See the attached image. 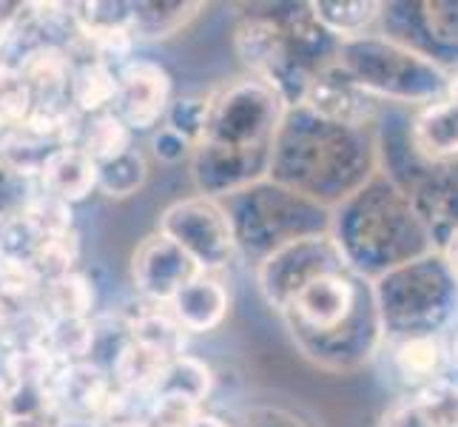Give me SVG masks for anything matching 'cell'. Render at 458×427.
Listing matches in <instances>:
<instances>
[{
	"label": "cell",
	"instance_id": "obj_1",
	"mask_svg": "<svg viewBox=\"0 0 458 427\" xmlns=\"http://www.w3.org/2000/svg\"><path fill=\"white\" fill-rule=\"evenodd\" d=\"M276 313L296 351L330 373L365 368L385 347L373 282L351 268L313 277Z\"/></svg>",
	"mask_w": 458,
	"mask_h": 427
},
{
	"label": "cell",
	"instance_id": "obj_2",
	"mask_svg": "<svg viewBox=\"0 0 458 427\" xmlns=\"http://www.w3.org/2000/svg\"><path fill=\"white\" fill-rule=\"evenodd\" d=\"M376 171V125L347 129L293 106L279 123L267 180L322 209H336Z\"/></svg>",
	"mask_w": 458,
	"mask_h": 427
},
{
	"label": "cell",
	"instance_id": "obj_3",
	"mask_svg": "<svg viewBox=\"0 0 458 427\" xmlns=\"http://www.w3.org/2000/svg\"><path fill=\"white\" fill-rule=\"evenodd\" d=\"M233 52L250 77L299 106L316 74L336 63L339 40L313 21L308 4L250 6L233 26Z\"/></svg>",
	"mask_w": 458,
	"mask_h": 427
},
{
	"label": "cell",
	"instance_id": "obj_4",
	"mask_svg": "<svg viewBox=\"0 0 458 427\" xmlns=\"http://www.w3.org/2000/svg\"><path fill=\"white\" fill-rule=\"evenodd\" d=\"M330 240L336 243L344 265L368 282L436 251L404 192L382 171L330 209Z\"/></svg>",
	"mask_w": 458,
	"mask_h": 427
},
{
	"label": "cell",
	"instance_id": "obj_5",
	"mask_svg": "<svg viewBox=\"0 0 458 427\" xmlns=\"http://www.w3.org/2000/svg\"><path fill=\"white\" fill-rule=\"evenodd\" d=\"M216 202L228 217L236 260H245L250 268L299 240L330 234V209H322L271 180Z\"/></svg>",
	"mask_w": 458,
	"mask_h": 427
},
{
	"label": "cell",
	"instance_id": "obj_6",
	"mask_svg": "<svg viewBox=\"0 0 458 427\" xmlns=\"http://www.w3.org/2000/svg\"><path fill=\"white\" fill-rule=\"evenodd\" d=\"M385 339L441 337L458 320V279L441 251H430L373 282Z\"/></svg>",
	"mask_w": 458,
	"mask_h": 427
},
{
	"label": "cell",
	"instance_id": "obj_7",
	"mask_svg": "<svg viewBox=\"0 0 458 427\" xmlns=\"http://www.w3.org/2000/svg\"><path fill=\"white\" fill-rule=\"evenodd\" d=\"M336 63L378 103L424 108L447 98L450 72L438 60L378 31L339 43Z\"/></svg>",
	"mask_w": 458,
	"mask_h": 427
},
{
	"label": "cell",
	"instance_id": "obj_8",
	"mask_svg": "<svg viewBox=\"0 0 458 427\" xmlns=\"http://www.w3.org/2000/svg\"><path fill=\"white\" fill-rule=\"evenodd\" d=\"M205 98H208V120H205V134L199 140L202 146L240 154L274 151V140L288 106L271 86L242 74Z\"/></svg>",
	"mask_w": 458,
	"mask_h": 427
},
{
	"label": "cell",
	"instance_id": "obj_9",
	"mask_svg": "<svg viewBox=\"0 0 458 427\" xmlns=\"http://www.w3.org/2000/svg\"><path fill=\"white\" fill-rule=\"evenodd\" d=\"M157 231L182 248V254L205 274H223L236 260V243L223 205L202 194L171 202L160 214Z\"/></svg>",
	"mask_w": 458,
	"mask_h": 427
},
{
	"label": "cell",
	"instance_id": "obj_10",
	"mask_svg": "<svg viewBox=\"0 0 458 427\" xmlns=\"http://www.w3.org/2000/svg\"><path fill=\"white\" fill-rule=\"evenodd\" d=\"M347 268L336 243L330 240V234L310 236V240H299L288 248L276 251L265 262L254 268V279L262 299L274 311L285 308L288 299L308 285L313 277Z\"/></svg>",
	"mask_w": 458,
	"mask_h": 427
},
{
	"label": "cell",
	"instance_id": "obj_11",
	"mask_svg": "<svg viewBox=\"0 0 458 427\" xmlns=\"http://www.w3.org/2000/svg\"><path fill=\"white\" fill-rule=\"evenodd\" d=\"M174 100V81L165 66L151 57H131L117 69V98L112 112L129 125V132L151 134L160 129Z\"/></svg>",
	"mask_w": 458,
	"mask_h": 427
},
{
	"label": "cell",
	"instance_id": "obj_12",
	"mask_svg": "<svg viewBox=\"0 0 458 427\" xmlns=\"http://www.w3.org/2000/svg\"><path fill=\"white\" fill-rule=\"evenodd\" d=\"M402 192L428 228L436 251H441L458 231V160L421 163Z\"/></svg>",
	"mask_w": 458,
	"mask_h": 427
},
{
	"label": "cell",
	"instance_id": "obj_13",
	"mask_svg": "<svg viewBox=\"0 0 458 427\" xmlns=\"http://www.w3.org/2000/svg\"><path fill=\"white\" fill-rule=\"evenodd\" d=\"M199 268L182 254V248L174 245L168 236L154 231L137 245L131 257V282L137 296L148 305L165 308L182 285L191 282Z\"/></svg>",
	"mask_w": 458,
	"mask_h": 427
},
{
	"label": "cell",
	"instance_id": "obj_14",
	"mask_svg": "<svg viewBox=\"0 0 458 427\" xmlns=\"http://www.w3.org/2000/svg\"><path fill=\"white\" fill-rule=\"evenodd\" d=\"M299 106H305L308 112L327 123L347 125V129H373L382 115V103L361 89L339 63L313 77Z\"/></svg>",
	"mask_w": 458,
	"mask_h": 427
},
{
	"label": "cell",
	"instance_id": "obj_15",
	"mask_svg": "<svg viewBox=\"0 0 458 427\" xmlns=\"http://www.w3.org/2000/svg\"><path fill=\"white\" fill-rule=\"evenodd\" d=\"M114 382L108 376V368L100 362H72V365H57L52 373L46 393L57 410V416H94L106 414L108 402L114 397Z\"/></svg>",
	"mask_w": 458,
	"mask_h": 427
},
{
	"label": "cell",
	"instance_id": "obj_16",
	"mask_svg": "<svg viewBox=\"0 0 458 427\" xmlns=\"http://www.w3.org/2000/svg\"><path fill=\"white\" fill-rule=\"evenodd\" d=\"M177 325L191 334H211L228 320L231 313V291L219 274H197L180 294L165 305Z\"/></svg>",
	"mask_w": 458,
	"mask_h": 427
},
{
	"label": "cell",
	"instance_id": "obj_17",
	"mask_svg": "<svg viewBox=\"0 0 458 427\" xmlns=\"http://www.w3.org/2000/svg\"><path fill=\"white\" fill-rule=\"evenodd\" d=\"M35 188L77 205L98 192V166L81 146H60L43 160Z\"/></svg>",
	"mask_w": 458,
	"mask_h": 427
},
{
	"label": "cell",
	"instance_id": "obj_18",
	"mask_svg": "<svg viewBox=\"0 0 458 427\" xmlns=\"http://www.w3.org/2000/svg\"><path fill=\"white\" fill-rule=\"evenodd\" d=\"M407 140L421 163L458 160V108L447 100L419 108L407 123Z\"/></svg>",
	"mask_w": 458,
	"mask_h": 427
},
{
	"label": "cell",
	"instance_id": "obj_19",
	"mask_svg": "<svg viewBox=\"0 0 458 427\" xmlns=\"http://www.w3.org/2000/svg\"><path fill=\"white\" fill-rule=\"evenodd\" d=\"M390 351V365L399 373L407 388H428L438 379H445L447 365V345L441 337H402L385 339Z\"/></svg>",
	"mask_w": 458,
	"mask_h": 427
},
{
	"label": "cell",
	"instance_id": "obj_20",
	"mask_svg": "<svg viewBox=\"0 0 458 427\" xmlns=\"http://www.w3.org/2000/svg\"><path fill=\"white\" fill-rule=\"evenodd\" d=\"M123 330L131 342L148 347V351L160 354L168 362L188 354V334L168 313V308L148 305V303H143V299H140L137 311H131L129 316H125Z\"/></svg>",
	"mask_w": 458,
	"mask_h": 427
},
{
	"label": "cell",
	"instance_id": "obj_21",
	"mask_svg": "<svg viewBox=\"0 0 458 427\" xmlns=\"http://www.w3.org/2000/svg\"><path fill=\"white\" fill-rule=\"evenodd\" d=\"M165 365H168V359L131 342L129 337H123V342L117 345V351L112 356V365H108V376H112V382L120 393L151 399L157 385H160Z\"/></svg>",
	"mask_w": 458,
	"mask_h": 427
},
{
	"label": "cell",
	"instance_id": "obj_22",
	"mask_svg": "<svg viewBox=\"0 0 458 427\" xmlns=\"http://www.w3.org/2000/svg\"><path fill=\"white\" fill-rule=\"evenodd\" d=\"M202 9L199 0H131V35L137 43L174 38Z\"/></svg>",
	"mask_w": 458,
	"mask_h": 427
},
{
	"label": "cell",
	"instance_id": "obj_23",
	"mask_svg": "<svg viewBox=\"0 0 458 427\" xmlns=\"http://www.w3.org/2000/svg\"><path fill=\"white\" fill-rule=\"evenodd\" d=\"M114 98H117V69L91 57H77L69 83V103L74 112L81 117L106 115L112 112Z\"/></svg>",
	"mask_w": 458,
	"mask_h": 427
},
{
	"label": "cell",
	"instance_id": "obj_24",
	"mask_svg": "<svg viewBox=\"0 0 458 427\" xmlns=\"http://www.w3.org/2000/svg\"><path fill=\"white\" fill-rule=\"evenodd\" d=\"M38 308L49 320H94L98 288H94V282L86 274L72 271L66 277L43 282Z\"/></svg>",
	"mask_w": 458,
	"mask_h": 427
},
{
	"label": "cell",
	"instance_id": "obj_25",
	"mask_svg": "<svg viewBox=\"0 0 458 427\" xmlns=\"http://www.w3.org/2000/svg\"><path fill=\"white\" fill-rule=\"evenodd\" d=\"M308 6L313 21L339 43L370 35L382 14V4L376 0H344V4L342 0H313Z\"/></svg>",
	"mask_w": 458,
	"mask_h": 427
},
{
	"label": "cell",
	"instance_id": "obj_26",
	"mask_svg": "<svg viewBox=\"0 0 458 427\" xmlns=\"http://www.w3.org/2000/svg\"><path fill=\"white\" fill-rule=\"evenodd\" d=\"M214 385H216V376L208 362L194 354H182L165 365L160 385H157L154 393H171V397H182L188 402H194L197 407H205V402H208L214 393Z\"/></svg>",
	"mask_w": 458,
	"mask_h": 427
},
{
	"label": "cell",
	"instance_id": "obj_27",
	"mask_svg": "<svg viewBox=\"0 0 458 427\" xmlns=\"http://www.w3.org/2000/svg\"><path fill=\"white\" fill-rule=\"evenodd\" d=\"M98 345V322L94 320H49L40 347L57 365L86 362Z\"/></svg>",
	"mask_w": 458,
	"mask_h": 427
},
{
	"label": "cell",
	"instance_id": "obj_28",
	"mask_svg": "<svg viewBox=\"0 0 458 427\" xmlns=\"http://www.w3.org/2000/svg\"><path fill=\"white\" fill-rule=\"evenodd\" d=\"M77 146L91 157L94 166H103L108 160H114V157L131 151L134 134L129 132V125H125L114 112H106V115L83 117Z\"/></svg>",
	"mask_w": 458,
	"mask_h": 427
},
{
	"label": "cell",
	"instance_id": "obj_29",
	"mask_svg": "<svg viewBox=\"0 0 458 427\" xmlns=\"http://www.w3.org/2000/svg\"><path fill=\"white\" fill-rule=\"evenodd\" d=\"M148 183V160L137 146L98 166V192L108 200H129Z\"/></svg>",
	"mask_w": 458,
	"mask_h": 427
},
{
	"label": "cell",
	"instance_id": "obj_30",
	"mask_svg": "<svg viewBox=\"0 0 458 427\" xmlns=\"http://www.w3.org/2000/svg\"><path fill=\"white\" fill-rule=\"evenodd\" d=\"M416 18V29L436 49H458V4L453 0H424V4H407Z\"/></svg>",
	"mask_w": 458,
	"mask_h": 427
},
{
	"label": "cell",
	"instance_id": "obj_31",
	"mask_svg": "<svg viewBox=\"0 0 458 427\" xmlns=\"http://www.w3.org/2000/svg\"><path fill=\"white\" fill-rule=\"evenodd\" d=\"M21 211L29 219V226L40 234V240L74 231V205L40 192V188H31L21 205Z\"/></svg>",
	"mask_w": 458,
	"mask_h": 427
},
{
	"label": "cell",
	"instance_id": "obj_32",
	"mask_svg": "<svg viewBox=\"0 0 458 427\" xmlns=\"http://www.w3.org/2000/svg\"><path fill=\"white\" fill-rule=\"evenodd\" d=\"M55 371L57 362L43 347H26L0 356V373L12 388H46Z\"/></svg>",
	"mask_w": 458,
	"mask_h": 427
},
{
	"label": "cell",
	"instance_id": "obj_33",
	"mask_svg": "<svg viewBox=\"0 0 458 427\" xmlns=\"http://www.w3.org/2000/svg\"><path fill=\"white\" fill-rule=\"evenodd\" d=\"M43 279L31 268V262L0 257V305L4 308H26L38 305Z\"/></svg>",
	"mask_w": 458,
	"mask_h": 427
},
{
	"label": "cell",
	"instance_id": "obj_34",
	"mask_svg": "<svg viewBox=\"0 0 458 427\" xmlns=\"http://www.w3.org/2000/svg\"><path fill=\"white\" fill-rule=\"evenodd\" d=\"M77 260H81V236H77V231H69L40 240L35 257H31V268L43 282H49L77 271Z\"/></svg>",
	"mask_w": 458,
	"mask_h": 427
},
{
	"label": "cell",
	"instance_id": "obj_35",
	"mask_svg": "<svg viewBox=\"0 0 458 427\" xmlns=\"http://www.w3.org/2000/svg\"><path fill=\"white\" fill-rule=\"evenodd\" d=\"M205 120H208V98H174L163 125L171 129L174 134H180L188 146H199V140L205 134Z\"/></svg>",
	"mask_w": 458,
	"mask_h": 427
},
{
	"label": "cell",
	"instance_id": "obj_36",
	"mask_svg": "<svg viewBox=\"0 0 458 427\" xmlns=\"http://www.w3.org/2000/svg\"><path fill=\"white\" fill-rule=\"evenodd\" d=\"M413 399L433 427H458V382L453 379H438V382L421 388Z\"/></svg>",
	"mask_w": 458,
	"mask_h": 427
},
{
	"label": "cell",
	"instance_id": "obj_37",
	"mask_svg": "<svg viewBox=\"0 0 458 427\" xmlns=\"http://www.w3.org/2000/svg\"><path fill=\"white\" fill-rule=\"evenodd\" d=\"M29 108H31V98L21 81V74L9 63L0 60V134L18 129L26 120Z\"/></svg>",
	"mask_w": 458,
	"mask_h": 427
},
{
	"label": "cell",
	"instance_id": "obj_38",
	"mask_svg": "<svg viewBox=\"0 0 458 427\" xmlns=\"http://www.w3.org/2000/svg\"><path fill=\"white\" fill-rule=\"evenodd\" d=\"M38 245H40V234L29 226V219L23 217L21 209L0 217V257L31 262Z\"/></svg>",
	"mask_w": 458,
	"mask_h": 427
},
{
	"label": "cell",
	"instance_id": "obj_39",
	"mask_svg": "<svg viewBox=\"0 0 458 427\" xmlns=\"http://www.w3.org/2000/svg\"><path fill=\"white\" fill-rule=\"evenodd\" d=\"M202 407L188 402L182 397H171V393H154L148 399L146 419L151 427H185Z\"/></svg>",
	"mask_w": 458,
	"mask_h": 427
},
{
	"label": "cell",
	"instance_id": "obj_40",
	"mask_svg": "<svg viewBox=\"0 0 458 427\" xmlns=\"http://www.w3.org/2000/svg\"><path fill=\"white\" fill-rule=\"evenodd\" d=\"M191 146L180 137L174 134L171 129H165V125H160V129L151 132V154L157 157L160 163L165 166H180V163H188L191 160Z\"/></svg>",
	"mask_w": 458,
	"mask_h": 427
},
{
	"label": "cell",
	"instance_id": "obj_41",
	"mask_svg": "<svg viewBox=\"0 0 458 427\" xmlns=\"http://www.w3.org/2000/svg\"><path fill=\"white\" fill-rule=\"evenodd\" d=\"M31 188L35 185H29L18 177V174H12V168L4 163V157H0V217L18 211Z\"/></svg>",
	"mask_w": 458,
	"mask_h": 427
},
{
	"label": "cell",
	"instance_id": "obj_42",
	"mask_svg": "<svg viewBox=\"0 0 458 427\" xmlns=\"http://www.w3.org/2000/svg\"><path fill=\"white\" fill-rule=\"evenodd\" d=\"M378 427H433V422L421 414V407L416 405L413 397H404L399 402H393Z\"/></svg>",
	"mask_w": 458,
	"mask_h": 427
},
{
	"label": "cell",
	"instance_id": "obj_43",
	"mask_svg": "<svg viewBox=\"0 0 458 427\" xmlns=\"http://www.w3.org/2000/svg\"><path fill=\"white\" fill-rule=\"evenodd\" d=\"M242 422H245V427H308L296 414H291V410L267 407V405L250 407L242 416Z\"/></svg>",
	"mask_w": 458,
	"mask_h": 427
},
{
	"label": "cell",
	"instance_id": "obj_44",
	"mask_svg": "<svg viewBox=\"0 0 458 427\" xmlns=\"http://www.w3.org/2000/svg\"><path fill=\"white\" fill-rule=\"evenodd\" d=\"M23 9H26V4H9V0H0V52H4L12 29L18 26Z\"/></svg>",
	"mask_w": 458,
	"mask_h": 427
},
{
	"label": "cell",
	"instance_id": "obj_45",
	"mask_svg": "<svg viewBox=\"0 0 458 427\" xmlns=\"http://www.w3.org/2000/svg\"><path fill=\"white\" fill-rule=\"evenodd\" d=\"M185 427H245L242 419H231V416H223V414H214V410L202 407L199 414L188 422Z\"/></svg>",
	"mask_w": 458,
	"mask_h": 427
},
{
	"label": "cell",
	"instance_id": "obj_46",
	"mask_svg": "<svg viewBox=\"0 0 458 427\" xmlns=\"http://www.w3.org/2000/svg\"><path fill=\"white\" fill-rule=\"evenodd\" d=\"M441 257H445V262L450 265V271H453L455 279H458V231H453V236L447 240V245L441 248Z\"/></svg>",
	"mask_w": 458,
	"mask_h": 427
},
{
	"label": "cell",
	"instance_id": "obj_47",
	"mask_svg": "<svg viewBox=\"0 0 458 427\" xmlns=\"http://www.w3.org/2000/svg\"><path fill=\"white\" fill-rule=\"evenodd\" d=\"M55 427H103V422L94 416H57Z\"/></svg>",
	"mask_w": 458,
	"mask_h": 427
},
{
	"label": "cell",
	"instance_id": "obj_48",
	"mask_svg": "<svg viewBox=\"0 0 458 427\" xmlns=\"http://www.w3.org/2000/svg\"><path fill=\"white\" fill-rule=\"evenodd\" d=\"M445 345H447V365L458 371V328L453 330L450 342H445Z\"/></svg>",
	"mask_w": 458,
	"mask_h": 427
},
{
	"label": "cell",
	"instance_id": "obj_49",
	"mask_svg": "<svg viewBox=\"0 0 458 427\" xmlns=\"http://www.w3.org/2000/svg\"><path fill=\"white\" fill-rule=\"evenodd\" d=\"M9 393H12V385L6 382V376L0 373V422H4V414H6V402H9Z\"/></svg>",
	"mask_w": 458,
	"mask_h": 427
},
{
	"label": "cell",
	"instance_id": "obj_50",
	"mask_svg": "<svg viewBox=\"0 0 458 427\" xmlns=\"http://www.w3.org/2000/svg\"><path fill=\"white\" fill-rule=\"evenodd\" d=\"M103 427H151L146 416H131V419H120L112 424H103Z\"/></svg>",
	"mask_w": 458,
	"mask_h": 427
},
{
	"label": "cell",
	"instance_id": "obj_51",
	"mask_svg": "<svg viewBox=\"0 0 458 427\" xmlns=\"http://www.w3.org/2000/svg\"><path fill=\"white\" fill-rule=\"evenodd\" d=\"M450 106H455L458 108V72L455 74H450V83H447V98H445Z\"/></svg>",
	"mask_w": 458,
	"mask_h": 427
},
{
	"label": "cell",
	"instance_id": "obj_52",
	"mask_svg": "<svg viewBox=\"0 0 458 427\" xmlns=\"http://www.w3.org/2000/svg\"><path fill=\"white\" fill-rule=\"evenodd\" d=\"M0 356H4V351H0Z\"/></svg>",
	"mask_w": 458,
	"mask_h": 427
}]
</instances>
